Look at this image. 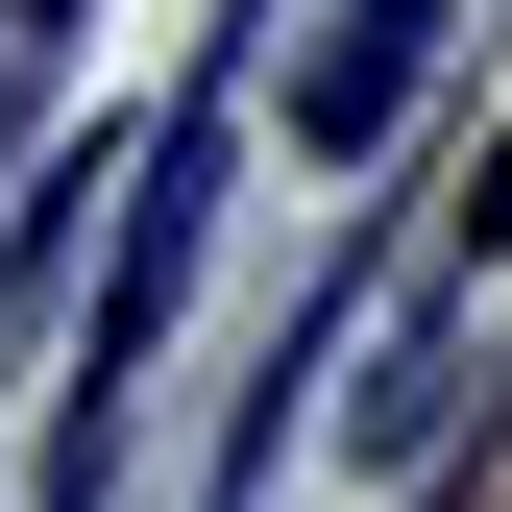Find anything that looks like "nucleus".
Segmentation results:
<instances>
[{"instance_id": "f257e3e1", "label": "nucleus", "mask_w": 512, "mask_h": 512, "mask_svg": "<svg viewBox=\"0 0 512 512\" xmlns=\"http://www.w3.org/2000/svg\"><path fill=\"white\" fill-rule=\"evenodd\" d=\"M415 49H439V0H342V25L293 49V147L366 171V147H391V98H415Z\"/></svg>"}, {"instance_id": "f03ea898", "label": "nucleus", "mask_w": 512, "mask_h": 512, "mask_svg": "<svg viewBox=\"0 0 512 512\" xmlns=\"http://www.w3.org/2000/svg\"><path fill=\"white\" fill-rule=\"evenodd\" d=\"M464 244H488V269H512V122H488V171H464Z\"/></svg>"}]
</instances>
